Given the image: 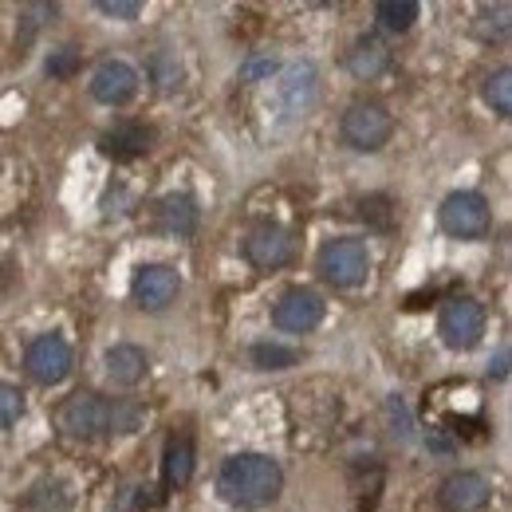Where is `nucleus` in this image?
Here are the masks:
<instances>
[{
    "label": "nucleus",
    "instance_id": "28",
    "mask_svg": "<svg viewBox=\"0 0 512 512\" xmlns=\"http://www.w3.org/2000/svg\"><path fill=\"white\" fill-rule=\"evenodd\" d=\"M505 371H509V355H501V359H497V367H493V375H497V379H501V375H505Z\"/></svg>",
    "mask_w": 512,
    "mask_h": 512
},
{
    "label": "nucleus",
    "instance_id": "18",
    "mask_svg": "<svg viewBox=\"0 0 512 512\" xmlns=\"http://www.w3.org/2000/svg\"><path fill=\"white\" fill-rule=\"evenodd\" d=\"M190 477H193V446L186 438H174L166 446V457H162V481L170 489H182V485H190Z\"/></svg>",
    "mask_w": 512,
    "mask_h": 512
},
{
    "label": "nucleus",
    "instance_id": "14",
    "mask_svg": "<svg viewBox=\"0 0 512 512\" xmlns=\"http://www.w3.org/2000/svg\"><path fill=\"white\" fill-rule=\"evenodd\" d=\"M146 351L134 347V343H115L107 351V379L115 386H134L146 379Z\"/></svg>",
    "mask_w": 512,
    "mask_h": 512
},
{
    "label": "nucleus",
    "instance_id": "2",
    "mask_svg": "<svg viewBox=\"0 0 512 512\" xmlns=\"http://www.w3.org/2000/svg\"><path fill=\"white\" fill-rule=\"evenodd\" d=\"M339 134H343V142H347L351 150L371 154V150H383L386 142H390L394 119H390V111H386L383 103L359 99V103L347 107V115H343V123H339Z\"/></svg>",
    "mask_w": 512,
    "mask_h": 512
},
{
    "label": "nucleus",
    "instance_id": "25",
    "mask_svg": "<svg viewBox=\"0 0 512 512\" xmlns=\"http://www.w3.org/2000/svg\"><path fill=\"white\" fill-rule=\"evenodd\" d=\"M99 12L103 16H115V20H138L142 16V4L138 0H99Z\"/></svg>",
    "mask_w": 512,
    "mask_h": 512
},
{
    "label": "nucleus",
    "instance_id": "3",
    "mask_svg": "<svg viewBox=\"0 0 512 512\" xmlns=\"http://www.w3.org/2000/svg\"><path fill=\"white\" fill-rule=\"evenodd\" d=\"M438 221H442V229H446L449 237H457V241H481L489 233V225H493V213H489V201L481 193L457 190L442 201Z\"/></svg>",
    "mask_w": 512,
    "mask_h": 512
},
{
    "label": "nucleus",
    "instance_id": "20",
    "mask_svg": "<svg viewBox=\"0 0 512 512\" xmlns=\"http://www.w3.org/2000/svg\"><path fill=\"white\" fill-rule=\"evenodd\" d=\"M375 16H379V24H383L386 32H406L418 20V4L414 0H383L375 8Z\"/></svg>",
    "mask_w": 512,
    "mask_h": 512
},
{
    "label": "nucleus",
    "instance_id": "13",
    "mask_svg": "<svg viewBox=\"0 0 512 512\" xmlns=\"http://www.w3.org/2000/svg\"><path fill=\"white\" fill-rule=\"evenodd\" d=\"M284 107L292 111V115H304L312 103H316V95H320V75H316V67L308 64V60H296V64L284 71Z\"/></svg>",
    "mask_w": 512,
    "mask_h": 512
},
{
    "label": "nucleus",
    "instance_id": "4",
    "mask_svg": "<svg viewBox=\"0 0 512 512\" xmlns=\"http://www.w3.org/2000/svg\"><path fill=\"white\" fill-rule=\"evenodd\" d=\"M367 272H371V253L355 237L327 241L320 249V276L331 288H355L367 280Z\"/></svg>",
    "mask_w": 512,
    "mask_h": 512
},
{
    "label": "nucleus",
    "instance_id": "21",
    "mask_svg": "<svg viewBox=\"0 0 512 512\" xmlns=\"http://www.w3.org/2000/svg\"><path fill=\"white\" fill-rule=\"evenodd\" d=\"M485 99H489V107H493L497 115H512V71L509 67H501L497 75H489V83H485Z\"/></svg>",
    "mask_w": 512,
    "mask_h": 512
},
{
    "label": "nucleus",
    "instance_id": "22",
    "mask_svg": "<svg viewBox=\"0 0 512 512\" xmlns=\"http://www.w3.org/2000/svg\"><path fill=\"white\" fill-rule=\"evenodd\" d=\"M20 418H24V394L16 386L0 383V430L16 426Z\"/></svg>",
    "mask_w": 512,
    "mask_h": 512
},
{
    "label": "nucleus",
    "instance_id": "8",
    "mask_svg": "<svg viewBox=\"0 0 512 512\" xmlns=\"http://www.w3.org/2000/svg\"><path fill=\"white\" fill-rule=\"evenodd\" d=\"M24 367H28V375L36 383L44 386L64 383L67 375H71V347H67V339L64 335H40L28 347V355H24Z\"/></svg>",
    "mask_w": 512,
    "mask_h": 512
},
{
    "label": "nucleus",
    "instance_id": "27",
    "mask_svg": "<svg viewBox=\"0 0 512 512\" xmlns=\"http://www.w3.org/2000/svg\"><path fill=\"white\" fill-rule=\"evenodd\" d=\"M386 209H390V201H386V197H367V201H363V217H371L379 229L390 225V213H386Z\"/></svg>",
    "mask_w": 512,
    "mask_h": 512
},
{
    "label": "nucleus",
    "instance_id": "7",
    "mask_svg": "<svg viewBox=\"0 0 512 512\" xmlns=\"http://www.w3.org/2000/svg\"><path fill=\"white\" fill-rule=\"evenodd\" d=\"M178 288H182V280H178V272H174L170 264H142V268L134 272V280H130V296H134V304L146 308V312L170 308V304L178 300Z\"/></svg>",
    "mask_w": 512,
    "mask_h": 512
},
{
    "label": "nucleus",
    "instance_id": "11",
    "mask_svg": "<svg viewBox=\"0 0 512 512\" xmlns=\"http://www.w3.org/2000/svg\"><path fill=\"white\" fill-rule=\"evenodd\" d=\"M134 91H138V71L130 64H123V60H107V64L95 67V75H91V95L99 103H107V107L130 103Z\"/></svg>",
    "mask_w": 512,
    "mask_h": 512
},
{
    "label": "nucleus",
    "instance_id": "26",
    "mask_svg": "<svg viewBox=\"0 0 512 512\" xmlns=\"http://www.w3.org/2000/svg\"><path fill=\"white\" fill-rule=\"evenodd\" d=\"M154 71H158V87H162V91H174V87L182 83V67L174 64L170 56H158V60H154Z\"/></svg>",
    "mask_w": 512,
    "mask_h": 512
},
{
    "label": "nucleus",
    "instance_id": "23",
    "mask_svg": "<svg viewBox=\"0 0 512 512\" xmlns=\"http://www.w3.org/2000/svg\"><path fill=\"white\" fill-rule=\"evenodd\" d=\"M75 67H79V52L75 48H60V52L48 56V75H56V79L75 75Z\"/></svg>",
    "mask_w": 512,
    "mask_h": 512
},
{
    "label": "nucleus",
    "instance_id": "9",
    "mask_svg": "<svg viewBox=\"0 0 512 512\" xmlns=\"http://www.w3.org/2000/svg\"><path fill=\"white\" fill-rule=\"evenodd\" d=\"M272 323H276L280 331H296V335L320 327L323 323L320 292H312V288H292V292H284L280 304L272 308Z\"/></svg>",
    "mask_w": 512,
    "mask_h": 512
},
{
    "label": "nucleus",
    "instance_id": "6",
    "mask_svg": "<svg viewBox=\"0 0 512 512\" xmlns=\"http://www.w3.org/2000/svg\"><path fill=\"white\" fill-rule=\"evenodd\" d=\"M438 335L449 351H473L485 335V308L477 300H449L438 320Z\"/></svg>",
    "mask_w": 512,
    "mask_h": 512
},
{
    "label": "nucleus",
    "instance_id": "24",
    "mask_svg": "<svg viewBox=\"0 0 512 512\" xmlns=\"http://www.w3.org/2000/svg\"><path fill=\"white\" fill-rule=\"evenodd\" d=\"M276 71H280V64H276L272 56H253L249 64L241 67V79H245V83H260V79H272Z\"/></svg>",
    "mask_w": 512,
    "mask_h": 512
},
{
    "label": "nucleus",
    "instance_id": "12",
    "mask_svg": "<svg viewBox=\"0 0 512 512\" xmlns=\"http://www.w3.org/2000/svg\"><path fill=\"white\" fill-rule=\"evenodd\" d=\"M245 256H249V264L264 268V272L284 268L292 260V237L280 225H260V229L249 233V241H245Z\"/></svg>",
    "mask_w": 512,
    "mask_h": 512
},
{
    "label": "nucleus",
    "instance_id": "16",
    "mask_svg": "<svg viewBox=\"0 0 512 512\" xmlns=\"http://www.w3.org/2000/svg\"><path fill=\"white\" fill-rule=\"evenodd\" d=\"M390 64V52H386L383 40H375V36H367V40H359L351 52H347V71L355 75V79H379Z\"/></svg>",
    "mask_w": 512,
    "mask_h": 512
},
{
    "label": "nucleus",
    "instance_id": "17",
    "mask_svg": "<svg viewBox=\"0 0 512 512\" xmlns=\"http://www.w3.org/2000/svg\"><path fill=\"white\" fill-rule=\"evenodd\" d=\"M158 225L166 233H193L197 225V205H193L186 193H170L158 201Z\"/></svg>",
    "mask_w": 512,
    "mask_h": 512
},
{
    "label": "nucleus",
    "instance_id": "10",
    "mask_svg": "<svg viewBox=\"0 0 512 512\" xmlns=\"http://www.w3.org/2000/svg\"><path fill=\"white\" fill-rule=\"evenodd\" d=\"M438 505L446 512L485 509V505H489V481H485L481 473H469V469L449 473L446 481H442V489H438Z\"/></svg>",
    "mask_w": 512,
    "mask_h": 512
},
{
    "label": "nucleus",
    "instance_id": "19",
    "mask_svg": "<svg viewBox=\"0 0 512 512\" xmlns=\"http://www.w3.org/2000/svg\"><path fill=\"white\" fill-rule=\"evenodd\" d=\"M249 359H253V367H260V371H288V367L300 363V351L296 347H284V343H256L253 351H249Z\"/></svg>",
    "mask_w": 512,
    "mask_h": 512
},
{
    "label": "nucleus",
    "instance_id": "15",
    "mask_svg": "<svg viewBox=\"0 0 512 512\" xmlns=\"http://www.w3.org/2000/svg\"><path fill=\"white\" fill-rule=\"evenodd\" d=\"M150 130L138 127V123H123V127L107 130L103 134V154H111V158H119V162H127V158H138V154H146L150 150Z\"/></svg>",
    "mask_w": 512,
    "mask_h": 512
},
{
    "label": "nucleus",
    "instance_id": "5",
    "mask_svg": "<svg viewBox=\"0 0 512 512\" xmlns=\"http://www.w3.org/2000/svg\"><path fill=\"white\" fill-rule=\"evenodd\" d=\"M115 406L119 402H103L95 394H71L60 406V430L71 434V438L115 434Z\"/></svg>",
    "mask_w": 512,
    "mask_h": 512
},
{
    "label": "nucleus",
    "instance_id": "1",
    "mask_svg": "<svg viewBox=\"0 0 512 512\" xmlns=\"http://www.w3.org/2000/svg\"><path fill=\"white\" fill-rule=\"evenodd\" d=\"M217 489L237 509H264L280 497L284 469L264 453H233L217 473Z\"/></svg>",
    "mask_w": 512,
    "mask_h": 512
}]
</instances>
